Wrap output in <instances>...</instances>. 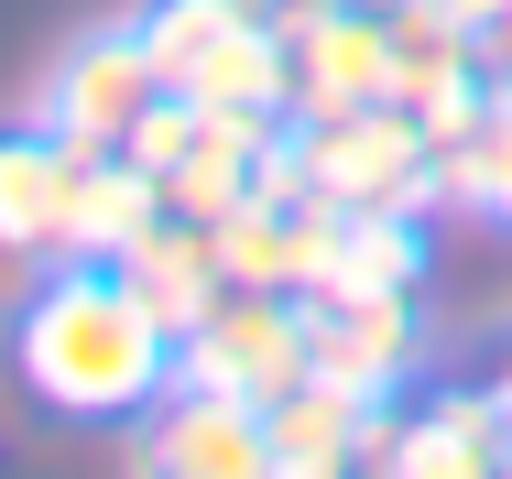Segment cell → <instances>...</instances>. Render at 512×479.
<instances>
[{"label":"cell","instance_id":"17","mask_svg":"<svg viewBox=\"0 0 512 479\" xmlns=\"http://www.w3.org/2000/svg\"><path fill=\"white\" fill-rule=\"evenodd\" d=\"M447 11H458V22H491V11H502V0H447Z\"/></svg>","mask_w":512,"mask_h":479},{"label":"cell","instance_id":"12","mask_svg":"<svg viewBox=\"0 0 512 479\" xmlns=\"http://www.w3.org/2000/svg\"><path fill=\"white\" fill-rule=\"evenodd\" d=\"M120 284L153 305V327H164V338H197L207 316H218V294H229L218 229H207V218H175V207H164V218H153V229H142V240L120 251Z\"/></svg>","mask_w":512,"mask_h":479},{"label":"cell","instance_id":"8","mask_svg":"<svg viewBox=\"0 0 512 479\" xmlns=\"http://www.w3.org/2000/svg\"><path fill=\"white\" fill-rule=\"evenodd\" d=\"M425 360L414 338V294H306V371L338 392H371L393 403Z\"/></svg>","mask_w":512,"mask_h":479},{"label":"cell","instance_id":"14","mask_svg":"<svg viewBox=\"0 0 512 479\" xmlns=\"http://www.w3.org/2000/svg\"><path fill=\"white\" fill-rule=\"evenodd\" d=\"M240 22H251V0H142V55L164 88H197Z\"/></svg>","mask_w":512,"mask_h":479},{"label":"cell","instance_id":"4","mask_svg":"<svg viewBox=\"0 0 512 479\" xmlns=\"http://www.w3.org/2000/svg\"><path fill=\"white\" fill-rule=\"evenodd\" d=\"M175 382L240 392V403L295 392V382H306V294L229 284V294H218V316H207L197 338H175Z\"/></svg>","mask_w":512,"mask_h":479},{"label":"cell","instance_id":"19","mask_svg":"<svg viewBox=\"0 0 512 479\" xmlns=\"http://www.w3.org/2000/svg\"><path fill=\"white\" fill-rule=\"evenodd\" d=\"M371 11H404V0H371Z\"/></svg>","mask_w":512,"mask_h":479},{"label":"cell","instance_id":"9","mask_svg":"<svg viewBox=\"0 0 512 479\" xmlns=\"http://www.w3.org/2000/svg\"><path fill=\"white\" fill-rule=\"evenodd\" d=\"M142 425H153V436H142V469H164V479H273L262 403H240V392L175 382L153 414H142Z\"/></svg>","mask_w":512,"mask_h":479},{"label":"cell","instance_id":"1","mask_svg":"<svg viewBox=\"0 0 512 479\" xmlns=\"http://www.w3.org/2000/svg\"><path fill=\"white\" fill-rule=\"evenodd\" d=\"M11 371L44 414L131 425L175 392V338L120 284V262H44L33 294L11 305Z\"/></svg>","mask_w":512,"mask_h":479},{"label":"cell","instance_id":"11","mask_svg":"<svg viewBox=\"0 0 512 479\" xmlns=\"http://www.w3.org/2000/svg\"><path fill=\"white\" fill-rule=\"evenodd\" d=\"M371 469H404V479H491L512 469V425L491 392H436V403H393V425H382V458Z\"/></svg>","mask_w":512,"mask_h":479},{"label":"cell","instance_id":"2","mask_svg":"<svg viewBox=\"0 0 512 479\" xmlns=\"http://www.w3.org/2000/svg\"><path fill=\"white\" fill-rule=\"evenodd\" d=\"M284 142H295V164H306V186L327 207H349V218H425L447 175H436V142L414 131L393 98H371V109H338V120H284Z\"/></svg>","mask_w":512,"mask_h":479},{"label":"cell","instance_id":"16","mask_svg":"<svg viewBox=\"0 0 512 479\" xmlns=\"http://www.w3.org/2000/svg\"><path fill=\"white\" fill-rule=\"evenodd\" d=\"M469 55H480V88L512 98V0L491 11V22H469Z\"/></svg>","mask_w":512,"mask_h":479},{"label":"cell","instance_id":"13","mask_svg":"<svg viewBox=\"0 0 512 479\" xmlns=\"http://www.w3.org/2000/svg\"><path fill=\"white\" fill-rule=\"evenodd\" d=\"M425 273V240H414V218H327V240H316V273L306 294H414Z\"/></svg>","mask_w":512,"mask_h":479},{"label":"cell","instance_id":"10","mask_svg":"<svg viewBox=\"0 0 512 479\" xmlns=\"http://www.w3.org/2000/svg\"><path fill=\"white\" fill-rule=\"evenodd\" d=\"M382 425H393V403H371V392H338V382H295L262 403V436H273V479H338V469H371L382 458Z\"/></svg>","mask_w":512,"mask_h":479},{"label":"cell","instance_id":"15","mask_svg":"<svg viewBox=\"0 0 512 479\" xmlns=\"http://www.w3.org/2000/svg\"><path fill=\"white\" fill-rule=\"evenodd\" d=\"M436 175H447V207L512 218V98H491V109H480V131H458V142L436 153Z\"/></svg>","mask_w":512,"mask_h":479},{"label":"cell","instance_id":"7","mask_svg":"<svg viewBox=\"0 0 512 479\" xmlns=\"http://www.w3.org/2000/svg\"><path fill=\"white\" fill-rule=\"evenodd\" d=\"M393 109H404L436 153H447L458 131H480V109H491L480 55H469V22H458L447 0H404V11H393Z\"/></svg>","mask_w":512,"mask_h":479},{"label":"cell","instance_id":"6","mask_svg":"<svg viewBox=\"0 0 512 479\" xmlns=\"http://www.w3.org/2000/svg\"><path fill=\"white\" fill-rule=\"evenodd\" d=\"M77 186H88V142L11 120L0 131V262H66L77 251Z\"/></svg>","mask_w":512,"mask_h":479},{"label":"cell","instance_id":"18","mask_svg":"<svg viewBox=\"0 0 512 479\" xmlns=\"http://www.w3.org/2000/svg\"><path fill=\"white\" fill-rule=\"evenodd\" d=\"M251 11H295V0H251Z\"/></svg>","mask_w":512,"mask_h":479},{"label":"cell","instance_id":"5","mask_svg":"<svg viewBox=\"0 0 512 479\" xmlns=\"http://www.w3.org/2000/svg\"><path fill=\"white\" fill-rule=\"evenodd\" d=\"M153 98H164V77H153V55H142V22H99V33H77V44L55 55L33 120L66 131V142H88V153H120Z\"/></svg>","mask_w":512,"mask_h":479},{"label":"cell","instance_id":"3","mask_svg":"<svg viewBox=\"0 0 512 479\" xmlns=\"http://www.w3.org/2000/svg\"><path fill=\"white\" fill-rule=\"evenodd\" d=\"M273 44H284V120H338L393 98V11L371 0H295L273 11Z\"/></svg>","mask_w":512,"mask_h":479}]
</instances>
